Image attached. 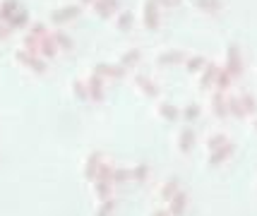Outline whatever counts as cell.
<instances>
[{"instance_id":"10","label":"cell","mask_w":257,"mask_h":216,"mask_svg":"<svg viewBox=\"0 0 257 216\" xmlns=\"http://www.w3.org/2000/svg\"><path fill=\"white\" fill-rule=\"evenodd\" d=\"M159 3H164V5H176L178 0H159Z\"/></svg>"},{"instance_id":"6","label":"cell","mask_w":257,"mask_h":216,"mask_svg":"<svg viewBox=\"0 0 257 216\" xmlns=\"http://www.w3.org/2000/svg\"><path fill=\"white\" fill-rule=\"evenodd\" d=\"M202 63H204L202 58H192V60L188 63V65H190V70H197V68H202Z\"/></svg>"},{"instance_id":"11","label":"cell","mask_w":257,"mask_h":216,"mask_svg":"<svg viewBox=\"0 0 257 216\" xmlns=\"http://www.w3.org/2000/svg\"><path fill=\"white\" fill-rule=\"evenodd\" d=\"M255 125H257V123H255Z\"/></svg>"},{"instance_id":"3","label":"cell","mask_w":257,"mask_h":216,"mask_svg":"<svg viewBox=\"0 0 257 216\" xmlns=\"http://www.w3.org/2000/svg\"><path fill=\"white\" fill-rule=\"evenodd\" d=\"M192 3H195L197 8H202V10H209V12L221 8V3H219V0H192Z\"/></svg>"},{"instance_id":"5","label":"cell","mask_w":257,"mask_h":216,"mask_svg":"<svg viewBox=\"0 0 257 216\" xmlns=\"http://www.w3.org/2000/svg\"><path fill=\"white\" fill-rule=\"evenodd\" d=\"M243 106H245V108H250V111H255V101H252V96H250V94H245V96H243Z\"/></svg>"},{"instance_id":"4","label":"cell","mask_w":257,"mask_h":216,"mask_svg":"<svg viewBox=\"0 0 257 216\" xmlns=\"http://www.w3.org/2000/svg\"><path fill=\"white\" fill-rule=\"evenodd\" d=\"M214 75H216V68H214V65H209V68L204 70V77H202V87H207L209 82H214V80H216Z\"/></svg>"},{"instance_id":"8","label":"cell","mask_w":257,"mask_h":216,"mask_svg":"<svg viewBox=\"0 0 257 216\" xmlns=\"http://www.w3.org/2000/svg\"><path fill=\"white\" fill-rule=\"evenodd\" d=\"M228 106L233 108L235 113H243V106H240V101H235V99H233V101H228Z\"/></svg>"},{"instance_id":"1","label":"cell","mask_w":257,"mask_h":216,"mask_svg":"<svg viewBox=\"0 0 257 216\" xmlns=\"http://www.w3.org/2000/svg\"><path fill=\"white\" fill-rule=\"evenodd\" d=\"M226 70H228L231 75H240V53H238L235 46L228 48V68Z\"/></svg>"},{"instance_id":"2","label":"cell","mask_w":257,"mask_h":216,"mask_svg":"<svg viewBox=\"0 0 257 216\" xmlns=\"http://www.w3.org/2000/svg\"><path fill=\"white\" fill-rule=\"evenodd\" d=\"M145 17H147V27H157V5H154V0H149L145 5Z\"/></svg>"},{"instance_id":"9","label":"cell","mask_w":257,"mask_h":216,"mask_svg":"<svg viewBox=\"0 0 257 216\" xmlns=\"http://www.w3.org/2000/svg\"><path fill=\"white\" fill-rule=\"evenodd\" d=\"M120 27H127V24H130V15H123V17H120Z\"/></svg>"},{"instance_id":"7","label":"cell","mask_w":257,"mask_h":216,"mask_svg":"<svg viewBox=\"0 0 257 216\" xmlns=\"http://www.w3.org/2000/svg\"><path fill=\"white\" fill-rule=\"evenodd\" d=\"M164 63H171V60H180V53H166V56L161 58Z\"/></svg>"}]
</instances>
